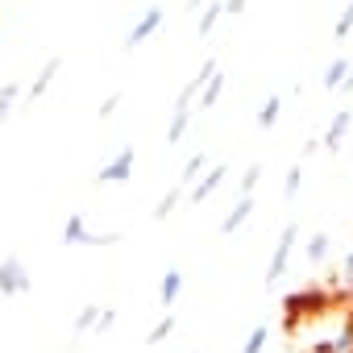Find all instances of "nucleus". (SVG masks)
<instances>
[{"instance_id": "1", "label": "nucleus", "mask_w": 353, "mask_h": 353, "mask_svg": "<svg viewBox=\"0 0 353 353\" xmlns=\"http://www.w3.org/2000/svg\"><path fill=\"white\" fill-rule=\"evenodd\" d=\"M63 245H71V250H112V245H121V233H96L88 221H83V212H71L67 221H63V237H59Z\"/></svg>"}, {"instance_id": "2", "label": "nucleus", "mask_w": 353, "mask_h": 353, "mask_svg": "<svg viewBox=\"0 0 353 353\" xmlns=\"http://www.w3.org/2000/svg\"><path fill=\"white\" fill-rule=\"evenodd\" d=\"M295 245H299V221H291V225L279 233V241H274V254H270V270H266V287H279V283L287 279V266H291V254H295Z\"/></svg>"}, {"instance_id": "3", "label": "nucleus", "mask_w": 353, "mask_h": 353, "mask_svg": "<svg viewBox=\"0 0 353 353\" xmlns=\"http://www.w3.org/2000/svg\"><path fill=\"white\" fill-rule=\"evenodd\" d=\"M30 291H34V279H30L26 262H21L17 254L0 258V295H5V299H17V295H30Z\"/></svg>"}, {"instance_id": "4", "label": "nucleus", "mask_w": 353, "mask_h": 353, "mask_svg": "<svg viewBox=\"0 0 353 353\" xmlns=\"http://www.w3.org/2000/svg\"><path fill=\"white\" fill-rule=\"evenodd\" d=\"M162 21H166V9L162 5H150L137 21H133V30L125 34V50H137V46H145L158 30H162Z\"/></svg>"}, {"instance_id": "5", "label": "nucleus", "mask_w": 353, "mask_h": 353, "mask_svg": "<svg viewBox=\"0 0 353 353\" xmlns=\"http://www.w3.org/2000/svg\"><path fill=\"white\" fill-rule=\"evenodd\" d=\"M133 162H137V150L125 145L117 158H108L100 170H96V183L100 188H112V183H129V174H133Z\"/></svg>"}, {"instance_id": "6", "label": "nucleus", "mask_w": 353, "mask_h": 353, "mask_svg": "<svg viewBox=\"0 0 353 353\" xmlns=\"http://www.w3.org/2000/svg\"><path fill=\"white\" fill-rule=\"evenodd\" d=\"M59 71H63V59H59V54H50V59L42 63V71L34 75V83H30V92H26V100H30V104H34V100H42V96L50 92V83L59 79Z\"/></svg>"}, {"instance_id": "7", "label": "nucleus", "mask_w": 353, "mask_h": 353, "mask_svg": "<svg viewBox=\"0 0 353 353\" xmlns=\"http://www.w3.org/2000/svg\"><path fill=\"white\" fill-rule=\"evenodd\" d=\"M349 121H353V112H349V108H341V112L328 121V129H324V137H320V150H328V154H341V145H345V133H349Z\"/></svg>"}, {"instance_id": "8", "label": "nucleus", "mask_w": 353, "mask_h": 353, "mask_svg": "<svg viewBox=\"0 0 353 353\" xmlns=\"http://www.w3.org/2000/svg\"><path fill=\"white\" fill-rule=\"evenodd\" d=\"M183 287H188L183 270H179V266H170V270L162 274V283H158V307H170V303H179Z\"/></svg>"}, {"instance_id": "9", "label": "nucleus", "mask_w": 353, "mask_h": 353, "mask_svg": "<svg viewBox=\"0 0 353 353\" xmlns=\"http://www.w3.org/2000/svg\"><path fill=\"white\" fill-rule=\"evenodd\" d=\"M254 208H258V204H254V196H241V200L225 212V221H221V237H233V233L254 216Z\"/></svg>"}, {"instance_id": "10", "label": "nucleus", "mask_w": 353, "mask_h": 353, "mask_svg": "<svg viewBox=\"0 0 353 353\" xmlns=\"http://www.w3.org/2000/svg\"><path fill=\"white\" fill-rule=\"evenodd\" d=\"M225 174H229V166H225V162H221V166H208V170L200 174V183L192 188V204H204V200L225 183Z\"/></svg>"}, {"instance_id": "11", "label": "nucleus", "mask_w": 353, "mask_h": 353, "mask_svg": "<svg viewBox=\"0 0 353 353\" xmlns=\"http://www.w3.org/2000/svg\"><path fill=\"white\" fill-rule=\"evenodd\" d=\"M349 67H353V63H349L345 54H336V59H332V63L324 67V75H320V83H324V92H341V83H345V75H349Z\"/></svg>"}, {"instance_id": "12", "label": "nucleus", "mask_w": 353, "mask_h": 353, "mask_svg": "<svg viewBox=\"0 0 353 353\" xmlns=\"http://www.w3.org/2000/svg\"><path fill=\"white\" fill-rule=\"evenodd\" d=\"M328 250H332V237L320 229V233H312L307 241H303V258H307V266H320L324 258H328Z\"/></svg>"}, {"instance_id": "13", "label": "nucleus", "mask_w": 353, "mask_h": 353, "mask_svg": "<svg viewBox=\"0 0 353 353\" xmlns=\"http://www.w3.org/2000/svg\"><path fill=\"white\" fill-rule=\"evenodd\" d=\"M204 170H208V154H204V150H196V154H192V158L183 162V174H179V188H188V192H192V188L200 183V174H204Z\"/></svg>"}, {"instance_id": "14", "label": "nucleus", "mask_w": 353, "mask_h": 353, "mask_svg": "<svg viewBox=\"0 0 353 353\" xmlns=\"http://www.w3.org/2000/svg\"><path fill=\"white\" fill-rule=\"evenodd\" d=\"M100 312H104L100 303H83V307H79V316H75V324H71V332H75V336H88V332L96 336V324H100Z\"/></svg>"}, {"instance_id": "15", "label": "nucleus", "mask_w": 353, "mask_h": 353, "mask_svg": "<svg viewBox=\"0 0 353 353\" xmlns=\"http://www.w3.org/2000/svg\"><path fill=\"white\" fill-rule=\"evenodd\" d=\"M17 100H21V83H17V79H9V83H0V129H5V121L13 117Z\"/></svg>"}, {"instance_id": "16", "label": "nucleus", "mask_w": 353, "mask_h": 353, "mask_svg": "<svg viewBox=\"0 0 353 353\" xmlns=\"http://www.w3.org/2000/svg\"><path fill=\"white\" fill-rule=\"evenodd\" d=\"M183 192H188V188L174 183V188H170V192L154 204V212H150V216H154V221H170V216H174V208H179V200H183Z\"/></svg>"}, {"instance_id": "17", "label": "nucleus", "mask_w": 353, "mask_h": 353, "mask_svg": "<svg viewBox=\"0 0 353 353\" xmlns=\"http://www.w3.org/2000/svg\"><path fill=\"white\" fill-rule=\"evenodd\" d=\"M225 83H229V79H225V71H216V75H212V79L204 83V92H200L196 108H216V100L225 96Z\"/></svg>"}, {"instance_id": "18", "label": "nucleus", "mask_w": 353, "mask_h": 353, "mask_svg": "<svg viewBox=\"0 0 353 353\" xmlns=\"http://www.w3.org/2000/svg\"><path fill=\"white\" fill-rule=\"evenodd\" d=\"M225 17V9H221V0H208V5L200 9V21H196V30H200V38H212V30H216V21Z\"/></svg>"}, {"instance_id": "19", "label": "nucleus", "mask_w": 353, "mask_h": 353, "mask_svg": "<svg viewBox=\"0 0 353 353\" xmlns=\"http://www.w3.org/2000/svg\"><path fill=\"white\" fill-rule=\"evenodd\" d=\"M279 117H283V96H266L258 108V129H274Z\"/></svg>"}, {"instance_id": "20", "label": "nucleus", "mask_w": 353, "mask_h": 353, "mask_svg": "<svg viewBox=\"0 0 353 353\" xmlns=\"http://www.w3.org/2000/svg\"><path fill=\"white\" fill-rule=\"evenodd\" d=\"M188 125H192V112H170V125H166V141L179 145L188 137Z\"/></svg>"}, {"instance_id": "21", "label": "nucleus", "mask_w": 353, "mask_h": 353, "mask_svg": "<svg viewBox=\"0 0 353 353\" xmlns=\"http://www.w3.org/2000/svg\"><path fill=\"white\" fill-rule=\"evenodd\" d=\"M174 324H179V320H174V316H170V312H166V316H162V320H158V324H154V328H150V332H145V336H141V341H145V345H150V349H154V345H162V341H166V336H170V332H174Z\"/></svg>"}, {"instance_id": "22", "label": "nucleus", "mask_w": 353, "mask_h": 353, "mask_svg": "<svg viewBox=\"0 0 353 353\" xmlns=\"http://www.w3.org/2000/svg\"><path fill=\"white\" fill-rule=\"evenodd\" d=\"M266 341H270V328H266V324H258V328H250V332H245L241 353H266Z\"/></svg>"}, {"instance_id": "23", "label": "nucleus", "mask_w": 353, "mask_h": 353, "mask_svg": "<svg viewBox=\"0 0 353 353\" xmlns=\"http://www.w3.org/2000/svg\"><path fill=\"white\" fill-rule=\"evenodd\" d=\"M262 183V162H250L245 170H241V179H237V188H241V196H254V188Z\"/></svg>"}, {"instance_id": "24", "label": "nucleus", "mask_w": 353, "mask_h": 353, "mask_svg": "<svg viewBox=\"0 0 353 353\" xmlns=\"http://www.w3.org/2000/svg\"><path fill=\"white\" fill-rule=\"evenodd\" d=\"M349 34H353V0L341 9V17H336V26H332V38H336V42H345Z\"/></svg>"}, {"instance_id": "25", "label": "nucleus", "mask_w": 353, "mask_h": 353, "mask_svg": "<svg viewBox=\"0 0 353 353\" xmlns=\"http://www.w3.org/2000/svg\"><path fill=\"white\" fill-rule=\"evenodd\" d=\"M299 188H303V166H291V170H287V179H283V196H287V200H295V196H299Z\"/></svg>"}, {"instance_id": "26", "label": "nucleus", "mask_w": 353, "mask_h": 353, "mask_svg": "<svg viewBox=\"0 0 353 353\" xmlns=\"http://www.w3.org/2000/svg\"><path fill=\"white\" fill-rule=\"evenodd\" d=\"M121 104H125V96H121V92H112V96H108V100L96 108V117H100V121H112V117L121 112Z\"/></svg>"}, {"instance_id": "27", "label": "nucleus", "mask_w": 353, "mask_h": 353, "mask_svg": "<svg viewBox=\"0 0 353 353\" xmlns=\"http://www.w3.org/2000/svg\"><path fill=\"white\" fill-rule=\"evenodd\" d=\"M332 349L336 353H353V320H345V328L332 336Z\"/></svg>"}, {"instance_id": "28", "label": "nucleus", "mask_w": 353, "mask_h": 353, "mask_svg": "<svg viewBox=\"0 0 353 353\" xmlns=\"http://www.w3.org/2000/svg\"><path fill=\"white\" fill-rule=\"evenodd\" d=\"M112 324H117V312H112V307H104V312H100V324H96V336L112 332Z\"/></svg>"}, {"instance_id": "29", "label": "nucleus", "mask_w": 353, "mask_h": 353, "mask_svg": "<svg viewBox=\"0 0 353 353\" xmlns=\"http://www.w3.org/2000/svg\"><path fill=\"white\" fill-rule=\"evenodd\" d=\"M245 5H250V0H221L225 17H241V13H245Z\"/></svg>"}, {"instance_id": "30", "label": "nucleus", "mask_w": 353, "mask_h": 353, "mask_svg": "<svg viewBox=\"0 0 353 353\" xmlns=\"http://www.w3.org/2000/svg\"><path fill=\"white\" fill-rule=\"evenodd\" d=\"M341 283H345V287H353V245H349V254H345V266H341Z\"/></svg>"}, {"instance_id": "31", "label": "nucleus", "mask_w": 353, "mask_h": 353, "mask_svg": "<svg viewBox=\"0 0 353 353\" xmlns=\"http://www.w3.org/2000/svg\"><path fill=\"white\" fill-rule=\"evenodd\" d=\"M312 154H320V137H307L303 141V158H312Z\"/></svg>"}, {"instance_id": "32", "label": "nucleus", "mask_w": 353, "mask_h": 353, "mask_svg": "<svg viewBox=\"0 0 353 353\" xmlns=\"http://www.w3.org/2000/svg\"><path fill=\"white\" fill-rule=\"evenodd\" d=\"M312 353H336V349H332V341H320V345H312Z\"/></svg>"}, {"instance_id": "33", "label": "nucleus", "mask_w": 353, "mask_h": 353, "mask_svg": "<svg viewBox=\"0 0 353 353\" xmlns=\"http://www.w3.org/2000/svg\"><path fill=\"white\" fill-rule=\"evenodd\" d=\"M341 92H353V67H349V75H345V83H341Z\"/></svg>"}, {"instance_id": "34", "label": "nucleus", "mask_w": 353, "mask_h": 353, "mask_svg": "<svg viewBox=\"0 0 353 353\" xmlns=\"http://www.w3.org/2000/svg\"><path fill=\"white\" fill-rule=\"evenodd\" d=\"M208 0H188V13H196V9H204Z\"/></svg>"}]
</instances>
